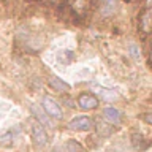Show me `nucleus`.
I'll list each match as a JSON object with an SVG mask.
<instances>
[{
  "instance_id": "obj_10",
  "label": "nucleus",
  "mask_w": 152,
  "mask_h": 152,
  "mask_svg": "<svg viewBox=\"0 0 152 152\" xmlns=\"http://www.w3.org/2000/svg\"><path fill=\"white\" fill-rule=\"evenodd\" d=\"M66 151L68 152H86L84 147L79 144V142H76L73 140H70L68 142H66Z\"/></svg>"
},
{
  "instance_id": "obj_2",
  "label": "nucleus",
  "mask_w": 152,
  "mask_h": 152,
  "mask_svg": "<svg viewBox=\"0 0 152 152\" xmlns=\"http://www.w3.org/2000/svg\"><path fill=\"white\" fill-rule=\"evenodd\" d=\"M43 109H45V113L49 117L62 119V109L59 106V103H57L54 98H51L49 95H46V97L43 98Z\"/></svg>"
},
{
  "instance_id": "obj_12",
  "label": "nucleus",
  "mask_w": 152,
  "mask_h": 152,
  "mask_svg": "<svg viewBox=\"0 0 152 152\" xmlns=\"http://www.w3.org/2000/svg\"><path fill=\"white\" fill-rule=\"evenodd\" d=\"M144 121H146L147 124H151V125H152V113H149V114H144Z\"/></svg>"
},
{
  "instance_id": "obj_4",
  "label": "nucleus",
  "mask_w": 152,
  "mask_h": 152,
  "mask_svg": "<svg viewBox=\"0 0 152 152\" xmlns=\"http://www.w3.org/2000/svg\"><path fill=\"white\" fill-rule=\"evenodd\" d=\"M98 98L95 97V95L92 94H83V95H79V98H78V104L83 109H86V111H89V109H95L98 106Z\"/></svg>"
},
{
  "instance_id": "obj_1",
  "label": "nucleus",
  "mask_w": 152,
  "mask_h": 152,
  "mask_svg": "<svg viewBox=\"0 0 152 152\" xmlns=\"http://www.w3.org/2000/svg\"><path fill=\"white\" fill-rule=\"evenodd\" d=\"M30 135H32V140L37 146H46L48 144V133L45 130V127L41 125L40 122H33L32 124V128H30Z\"/></svg>"
},
{
  "instance_id": "obj_3",
  "label": "nucleus",
  "mask_w": 152,
  "mask_h": 152,
  "mask_svg": "<svg viewBox=\"0 0 152 152\" xmlns=\"http://www.w3.org/2000/svg\"><path fill=\"white\" fill-rule=\"evenodd\" d=\"M68 127L76 132H87L92 128V121L86 116H78V117H73L68 122Z\"/></svg>"
},
{
  "instance_id": "obj_11",
  "label": "nucleus",
  "mask_w": 152,
  "mask_h": 152,
  "mask_svg": "<svg viewBox=\"0 0 152 152\" xmlns=\"http://www.w3.org/2000/svg\"><path fill=\"white\" fill-rule=\"evenodd\" d=\"M128 49H130L128 52H130V56L133 57V59H136V60H138V59L141 57V54H140V48H138L135 43H130V45H128Z\"/></svg>"
},
{
  "instance_id": "obj_9",
  "label": "nucleus",
  "mask_w": 152,
  "mask_h": 152,
  "mask_svg": "<svg viewBox=\"0 0 152 152\" xmlns=\"http://www.w3.org/2000/svg\"><path fill=\"white\" fill-rule=\"evenodd\" d=\"M114 7H116V0H104L102 7V13L104 16H108V14H111L114 11Z\"/></svg>"
},
{
  "instance_id": "obj_6",
  "label": "nucleus",
  "mask_w": 152,
  "mask_h": 152,
  "mask_svg": "<svg viewBox=\"0 0 152 152\" xmlns=\"http://www.w3.org/2000/svg\"><path fill=\"white\" fill-rule=\"evenodd\" d=\"M103 117L106 119L109 124L117 125V124L121 122V111H119L117 108H114V106H106L103 109Z\"/></svg>"
},
{
  "instance_id": "obj_5",
  "label": "nucleus",
  "mask_w": 152,
  "mask_h": 152,
  "mask_svg": "<svg viewBox=\"0 0 152 152\" xmlns=\"http://www.w3.org/2000/svg\"><path fill=\"white\" fill-rule=\"evenodd\" d=\"M30 109H32V113L35 114V117L38 119V122H40L43 127H52L51 125V117L45 113V109H43L41 106H38V104H32Z\"/></svg>"
},
{
  "instance_id": "obj_13",
  "label": "nucleus",
  "mask_w": 152,
  "mask_h": 152,
  "mask_svg": "<svg viewBox=\"0 0 152 152\" xmlns=\"http://www.w3.org/2000/svg\"><path fill=\"white\" fill-rule=\"evenodd\" d=\"M52 152H64V149H62V147H59V146H56L54 149H52Z\"/></svg>"
},
{
  "instance_id": "obj_14",
  "label": "nucleus",
  "mask_w": 152,
  "mask_h": 152,
  "mask_svg": "<svg viewBox=\"0 0 152 152\" xmlns=\"http://www.w3.org/2000/svg\"><path fill=\"white\" fill-rule=\"evenodd\" d=\"M147 3H149V5H151V3H152V0H147Z\"/></svg>"
},
{
  "instance_id": "obj_7",
  "label": "nucleus",
  "mask_w": 152,
  "mask_h": 152,
  "mask_svg": "<svg viewBox=\"0 0 152 152\" xmlns=\"http://www.w3.org/2000/svg\"><path fill=\"white\" fill-rule=\"evenodd\" d=\"M49 86L54 90H59V92H65V90H70V84L62 81L59 76H51L49 78Z\"/></svg>"
},
{
  "instance_id": "obj_8",
  "label": "nucleus",
  "mask_w": 152,
  "mask_h": 152,
  "mask_svg": "<svg viewBox=\"0 0 152 152\" xmlns=\"http://www.w3.org/2000/svg\"><path fill=\"white\" fill-rule=\"evenodd\" d=\"M13 138H14V135H13L11 128H5V130L0 132V142L2 144H10L13 141Z\"/></svg>"
}]
</instances>
